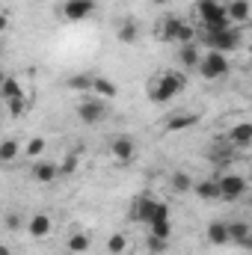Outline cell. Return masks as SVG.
<instances>
[{"label": "cell", "mask_w": 252, "mask_h": 255, "mask_svg": "<svg viewBox=\"0 0 252 255\" xmlns=\"http://www.w3.org/2000/svg\"><path fill=\"white\" fill-rule=\"evenodd\" d=\"M6 110H9V116H12V119H18V116H24V113L30 110V98H27V95L12 98V101H6Z\"/></svg>", "instance_id": "30"}, {"label": "cell", "mask_w": 252, "mask_h": 255, "mask_svg": "<svg viewBox=\"0 0 252 255\" xmlns=\"http://www.w3.org/2000/svg\"><path fill=\"white\" fill-rule=\"evenodd\" d=\"M208 241L214 244V247H226V244H232V235H229V223H223V220H214V223H208Z\"/></svg>", "instance_id": "15"}, {"label": "cell", "mask_w": 252, "mask_h": 255, "mask_svg": "<svg viewBox=\"0 0 252 255\" xmlns=\"http://www.w3.org/2000/svg\"><path fill=\"white\" fill-rule=\"evenodd\" d=\"M193 125H199V113H175V116H169L163 122V130L166 133H181V130H187Z\"/></svg>", "instance_id": "13"}, {"label": "cell", "mask_w": 252, "mask_h": 255, "mask_svg": "<svg viewBox=\"0 0 252 255\" xmlns=\"http://www.w3.org/2000/svg\"><path fill=\"white\" fill-rule=\"evenodd\" d=\"M169 184H172V190L175 193H190L196 187V181H193V175L184 172V169H175L172 175H169Z\"/></svg>", "instance_id": "23"}, {"label": "cell", "mask_w": 252, "mask_h": 255, "mask_svg": "<svg viewBox=\"0 0 252 255\" xmlns=\"http://www.w3.org/2000/svg\"><path fill=\"white\" fill-rule=\"evenodd\" d=\"M196 71L202 74V80H223V77H229V71H232L229 54L205 51V57H202V63H199V68H196Z\"/></svg>", "instance_id": "5"}, {"label": "cell", "mask_w": 252, "mask_h": 255, "mask_svg": "<svg viewBox=\"0 0 252 255\" xmlns=\"http://www.w3.org/2000/svg\"><path fill=\"white\" fill-rule=\"evenodd\" d=\"M18 226H21V217H18V214H6V229H9V232H15Z\"/></svg>", "instance_id": "33"}, {"label": "cell", "mask_w": 252, "mask_h": 255, "mask_svg": "<svg viewBox=\"0 0 252 255\" xmlns=\"http://www.w3.org/2000/svg\"><path fill=\"white\" fill-rule=\"evenodd\" d=\"M229 235H232V244H238V247H250V244H252L250 223H241V220L229 223Z\"/></svg>", "instance_id": "19"}, {"label": "cell", "mask_w": 252, "mask_h": 255, "mask_svg": "<svg viewBox=\"0 0 252 255\" xmlns=\"http://www.w3.org/2000/svg\"><path fill=\"white\" fill-rule=\"evenodd\" d=\"M148 235L169 241V238H172V223H169V217H154V220L148 223Z\"/></svg>", "instance_id": "26"}, {"label": "cell", "mask_w": 252, "mask_h": 255, "mask_svg": "<svg viewBox=\"0 0 252 255\" xmlns=\"http://www.w3.org/2000/svg\"><path fill=\"white\" fill-rule=\"evenodd\" d=\"M0 255H12V250H9V247H3V250H0Z\"/></svg>", "instance_id": "35"}, {"label": "cell", "mask_w": 252, "mask_h": 255, "mask_svg": "<svg viewBox=\"0 0 252 255\" xmlns=\"http://www.w3.org/2000/svg\"><path fill=\"white\" fill-rule=\"evenodd\" d=\"M77 166H80V151H65V157L60 160V178L77 175Z\"/></svg>", "instance_id": "27"}, {"label": "cell", "mask_w": 252, "mask_h": 255, "mask_svg": "<svg viewBox=\"0 0 252 255\" xmlns=\"http://www.w3.org/2000/svg\"><path fill=\"white\" fill-rule=\"evenodd\" d=\"M202 45L208 51H217V54H232L244 45V36L238 33V27H229V30H214V33H202Z\"/></svg>", "instance_id": "3"}, {"label": "cell", "mask_w": 252, "mask_h": 255, "mask_svg": "<svg viewBox=\"0 0 252 255\" xmlns=\"http://www.w3.org/2000/svg\"><path fill=\"white\" fill-rule=\"evenodd\" d=\"M92 80L95 74H74L68 80V89H77V92H92Z\"/></svg>", "instance_id": "31"}, {"label": "cell", "mask_w": 252, "mask_h": 255, "mask_svg": "<svg viewBox=\"0 0 252 255\" xmlns=\"http://www.w3.org/2000/svg\"><path fill=\"white\" fill-rule=\"evenodd\" d=\"M116 39H119L122 45H133V42L139 39V27H136L133 18H125V21L116 27Z\"/></svg>", "instance_id": "21"}, {"label": "cell", "mask_w": 252, "mask_h": 255, "mask_svg": "<svg viewBox=\"0 0 252 255\" xmlns=\"http://www.w3.org/2000/svg\"><path fill=\"white\" fill-rule=\"evenodd\" d=\"M48 151V139L45 136H33L24 142V157H33V160H42V154Z\"/></svg>", "instance_id": "25"}, {"label": "cell", "mask_w": 252, "mask_h": 255, "mask_svg": "<svg viewBox=\"0 0 252 255\" xmlns=\"http://www.w3.org/2000/svg\"><path fill=\"white\" fill-rule=\"evenodd\" d=\"M196 15L202 18V27H205L208 33L235 27V24L229 21V3H223V0H199V3H196Z\"/></svg>", "instance_id": "2"}, {"label": "cell", "mask_w": 252, "mask_h": 255, "mask_svg": "<svg viewBox=\"0 0 252 255\" xmlns=\"http://www.w3.org/2000/svg\"><path fill=\"white\" fill-rule=\"evenodd\" d=\"M250 71H252V57H250Z\"/></svg>", "instance_id": "36"}, {"label": "cell", "mask_w": 252, "mask_h": 255, "mask_svg": "<svg viewBox=\"0 0 252 255\" xmlns=\"http://www.w3.org/2000/svg\"><path fill=\"white\" fill-rule=\"evenodd\" d=\"M193 193H196L202 202H214V199H223V193H220V181H217V178H202V181H196Z\"/></svg>", "instance_id": "16"}, {"label": "cell", "mask_w": 252, "mask_h": 255, "mask_svg": "<svg viewBox=\"0 0 252 255\" xmlns=\"http://www.w3.org/2000/svg\"><path fill=\"white\" fill-rule=\"evenodd\" d=\"M252 18V3L250 0H229V21L235 27H244Z\"/></svg>", "instance_id": "14"}, {"label": "cell", "mask_w": 252, "mask_h": 255, "mask_svg": "<svg viewBox=\"0 0 252 255\" xmlns=\"http://www.w3.org/2000/svg\"><path fill=\"white\" fill-rule=\"evenodd\" d=\"M95 12V0H65L63 3V18L65 21H83Z\"/></svg>", "instance_id": "9"}, {"label": "cell", "mask_w": 252, "mask_h": 255, "mask_svg": "<svg viewBox=\"0 0 252 255\" xmlns=\"http://www.w3.org/2000/svg\"><path fill=\"white\" fill-rule=\"evenodd\" d=\"M27 232H30L33 241H45V238L54 232V220H51L48 214H33V217L27 220Z\"/></svg>", "instance_id": "10"}, {"label": "cell", "mask_w": 252, "mask_h": 255, "mask_svg": "<svg viewBox=\"0 0 252 255\" xmlns=\"http://www.w3.org/2000/svg\"><path fill=\"white\" fill-rule=\"evenodd\" d=\"M21 95H24V83H21L18 77H12V74H9V77L3 80V89H0L3 104H6V101H12V98H21Z\"/></svg>", "instance_id": "24"}, {"label": "cell", "mask_w": 252, "mask_h": 255, "mask_svg": "<svg viewBox=\"0 0 252 255\" xmlns=\"http://www.w3.org/2000/svg\"><path fill=\"white\" fill-rule=\"evenodd\" d=\"M190 86V77L184 71H160L148 80V98L154 104H169Z\"/></svg>", "instance_id": "1"}, {"label": "cell", "mask_w": 252, "mask_h": 255, "mask_svg": "<svg viewBox=\"0 0 252 255\" xmlns=\"http://www.w3.org/2000/svg\"><path fill=\"white\" fill-rule=\"evenodd\" d=\"M145 247H148V253L154 255H163L169 250V241H163V238H154V235H148V241H145Z\"/></svg>", "instance_id": "32"}, {"label": "cell", "mask_w": 252, "mask_h": 255, "mask_svg": "<svg viewBox=\"0 0 252 255\" xmlns=\"http://www.w3.org/2000/svg\"><path fill=\"white\" fill-rule=\"evenodd\" d=\"M18 154H24V145H21L18 139H3V145H0V160H3V163H12Z\"/></svg>", "instance_id": "28"}, {"label": "cell", "mask_w": 252, "mask_h": 255, "mask_svg": "<svg viewBox=\"0 0 252 255\" xmlns=\"http://www.w3.org/2000/svg\"><path fill=\"white\" fill-rule=\"evenodd\" d=\"M107 255H127V235L113 232L107 238Z\"/></svg>", "instance_id": "29"}, {"label": "cell", "mask_w": 252, "mask_h": 255, "mask_svg": "<svg viewBox=\"0 0 252 255\" xmlns=\"http://www.w3.org/2000/svg\"><path fill=\"white\" fill-rule=\"evenodd\" d=\"M181 27H184L181 18H166V21H160V27H157V39H163V42H178Z\"/></svg>", "instance_id": "18"}, {"label": "cell", "mask_w": 252, "mask_h": 255, "mask_svg": "<svg viewBox=\"0 0 252 255\" xmlns=\"http://www.w3.org/2000/svg\"><path fill=\"white\" fill-rule=\"evenodd\" d=\"M133 220L136 223H151L154 217H169V205L166 202H160V199H154L151 193H139L136 199H133Z\"/></svg>", "instance_id": "4"}, {"label": "cell", "mask_w": 252, "mask_h": 255, "mask_svg": "<svg viewBox=\"0 0 252 255\" xmlns=\"http://www.w3.org/2000/svg\"><path fill=\"white\" fill-rule=\"evenodd\" d=\"M154 6H169V3H175V0H151Z\"/></svg>", "instance_id": "34"}, {"label": "cell", "mask_w": 252, "mask_h": 255, "mask_svg": "<svg viewBox=\"0 0 252 255\" xmlns=\"http://www.w3.org/2000/svg\"><path fill=\"white\" fill-rule=\"evenodd\" d=\"M92 95H98L104 101H113V98H119V86L113 80H107V77H95L92 80Z\"/></svg>", "instance_id": "20"}, {"label": "cell", "mask_w": 252, "mask_h": 255, "mask_svg": "<svg viewBox=\"0 0 252 255\" xmlns=\"http://www.w3.org/2000/svg\"><path fill=\"white\" fill-rule=\"evenodd\" d=\"M57 178H60V163H54V160H36V166H33V181L36 184H51Z\"/></svg>", "instance_id": "12"}, {"label": "cell", "mask_w": 252, "mask_h": 255, "mask_svg": "<svg viewBox=\"0 0 252 255\" xmlns=\"http://www.w3.org/2000/svg\"><path fill=\"white\" fill-rule=\"evenodd\" d=\"M229 145L232 148L252 145V122H235V125L229 128Z\"/></svg>", "instance_id": "11"}, {"label": "cell", "mask_w": 252, "mask_h": 255, "mask_svg": "<svg viewBox=\"0 0 252 255\" xmlns=\"http://www.w3.org/2000/svg\"><path fill=\"white\" fill-rule=\"evenodd\" d=\"M89 247H92V238H89L86 232H74V235H68V241H65V250L74 253V255L86 253Z\"/></svg>", "instance_id": "22"}, {"label": "cell", "mask_w": 252, "mask_h": 255, "mask_svg": "<svg viewBox=\"0 0 252 255\" xmlns=\"http://www.w3.org/2000/svg\"><path fill=\"white\" fill-rule=\"evenodd\" d=\"M133 154H136V142H133L130 136H113V139H110V157H113L116 163L133 160Z\"/></svg>", "instance_id": "8"}, {"label": "cell", "mask_w": 252, "mask_h": 255, "mask_svg": "<svg viewBox=\"0 0 252 255\" xmlns=\"http://www.w3.org/2000/svg\"><path fill=\"white\" fill-rule=\"evenodd\" d=\"M77 119H80L83 125H98V122H104V119H107V101L98 98V95H92V92H86V95L77 101Z\"/></svg>", "instance_id": "6"}, {"label": "cell", "mask_w": 252, "mask_h": 255, "mask_svg": "<svg viewBox=\"0 0 252 255\" xmlns=\"http://www.w3.org/2000/svg\"><path fill=\"white\" fill-rule=\"evenodd\" d=\"M220 193H223V202H235L247 193V178L238 175V172H223L220 178Z\"/></svg>", "instance_id": "7"}, {"label": "cell", "mask_w": 252, "mask_h": 255, "mask_svg": "<svg viewBox=\"0 0 252 255\" xmlns=\"http://www.w3.org/2000/svg\"><path fill=\"white\" fill-rule=\"evenodd\" d=\"M202 57H205V54L199 51V45H196V42H190V45H181V48H178V63L184 65V68H190V71H193V68H199Z\"/></svg>", "instance_id": "17"}]
</instances>
